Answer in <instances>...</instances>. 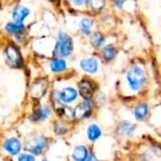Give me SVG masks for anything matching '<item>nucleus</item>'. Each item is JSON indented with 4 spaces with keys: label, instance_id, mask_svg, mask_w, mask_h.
I'll use <instances>...</instances> for the list:
<instances>
[{
    "label": "nucleus",
    "instance_id": "nucleus-21",
    "mask_svg": "<svg viewBox=\"0 0 161 161\" xmlns=\"http://www.w3.org/2000/svg\"><path fill=\"white\" fill-rule=\"evenodd\" d=\"M25 29V25L23 23H9L6 26V31L11 33V34H16V33H20L24 31Z\"/></svg>",
    "mask_w": 161,
    "mask_h": 161
},
{
    "label": "nucleus",
    "instance_id": "nucleus-23",
    "mask_svg": "<svg viewBox=\"0 0 161 161\" xmlns=\"http://www.w3.org/2000/svg\"><path fill=\"white\" fill-rule=\"evenodd\" d=\"M69 3H71L74 7H83V6H87L88 2L90 0H67Z\"/></svg>",
    "mask_w": 161,
    "mask_h": 161
},
{
    "label": "nucleus",
    "instance_id": "nucleus-9",
    "mask_svg": "<svg viewBox=\"0 0 161 161\" xmlns=\"http://www.w3.org/2000/svg\"><path fill=\"white\" fill-rule=\"evenodd\" d=\"M58 95H59V99L61 100V102L64 104H67V103H74L78 99L79 91L75 87L65 86L58 92Z\"/></svg>",
    "mask_w": 161,
    "mask_h": 161
},
{
    "label": "nucleus",
    "instance_id": "nucleus-16",
    "mask_svg": "<svg viewBox=\"0 0 161 161\" xmlns=\"http://www.w3.org/2000/svg\"><path fill=\"white\" fill-rule=\"evenodd\" d=\"M4 148L11 154L14 155V154H17L20 152V150H21V143H20V141L17 138L13 137V138L8 139L5 142Z\"/></svg>",
    "mask_w": 161,
    "mask_h": 161
},
{
    "label": "nucleus",
    "instance_id": "nucleus-27",
    "mask_svg": "<svg viewBox=\"0 0 161 161\" xmlns=\"http://www.w3.org/2000/svg\"><path fill=\"white\" fill-rule=\"evenodd\" d=\"M43 161H47V160H43Z\"/></svg>",
    "mask_w": 161,
    "mask_h": 161
},
{
    "label": "nucleus",
    "instance_id": "nucleus-8",
    "mask_svg": "<svg viewBox=\"0 0 161 161\" xmlns=\"http://www.w3.org/2000/svg\"><path fill=\"white\" fill-rule=\"evenodd\" d=\"M80 67L84 72L94 75L99 71V61L95 57H87L80 61Z\"/></svg>",
    "mask_w": 161,
    "mask_h": 161
},
{
    "label": "nucleus",
    "instance_id": "nucleus-25",
    "mask_svg": "<svg viewBox=\"0 0 161 161\" xmlns=\"http://www.w3.org/2000/svg\"><path fill=\"white\" fill-rule=\"evenodd\" d=\"M18 161H35L34 157L31 154L23 153L18 157Z\"/></svg>",
    "mask_w": 161,
    "mask_h": 161
},
{
    "label": "nucleus",
    "instance_id": "nucleus-20",
    "mask_svg": "<svg viewBox=\"0 0 161 161\" xmlns=\"http://www.w3.org/2000/svg\"><path fill=\"white\" fill-rule=\"evenodd\" d=\"M50 115V109L47 106H42L40 107L33 115L34 119L36 120H45L46 119L48 118Z\"/></svg>",
    "mask_w": 161,
    "mask_h": 161
},
{
    "label": "nucleus",
    "instance_id": "nucleus-24",
    "mask_svg": "<svg viewBox=\"0 0 161 161\" xmlns=\"http://www.w3.org/2000/svg\"><path fill=\"white\" fill-rule=\"evenodd\" d=\"M111 1H112L113 5L115 7H117L118 9L121 10V9H123L124 4L127 2V0H111Z\"/></svg>",
    "mask_w": 161,
    "mask_h": 161
},
{
    "label": "nucleus",
    "instance_id": "nucleus-2",
    "mask_svg": "<svg viewBox=\"0 0 161 161\" xmlns=\"http://www.w3.org/2000/svg\"><path fill=\"white\" fill-rule=\"evenodd\" d=\"M74 50V40L64 31H60L53 48V55L55 57L67 58L70 57Z\"/></svg>",
    "mask_w": 161,
    "mask_h": 161
},
{
    "label": "nucleus",
    "instance_id": "nucleus-11",
    "mask_svg": "<svg viewBox=\"0 0 161 161\" xmlns=\"http://www.w3.org/2000/svg\"><path fill=\"white\" fill-rule=\"evenodd\" d=\"M49 68L53 73H62L67 69V63L64 58L54 57L49 62Z\"/></svg>",
    "mask_w": 161,
    "mask_h": 161
},
{
    "label": "nucleus",
    "instance_id": "nucleus-4",
    "mask_svg": "<svg viewBox=\"0 0 161 161\" xmlns=\"http://www.w3.org/2000/svg\"><path fill=\"white\" fill-rule=\"evenodd\" d=\"M47 145V140L43 136H31L27 138L25 146L28 151L34 154H40Z\"/></svg>",
    "mask_w": 161,
    "mask_h": 161
},
{
    "label": "nucleus",
    "instance_id": "nucleus-15",
    "mask_svg": "<svg viewBox=\"0 0 161 161\" xmlns=\"http://www.w3.org/2000/svg\"><path fill=\"white\" fill-rule=\"evenodd\" d=\"M30 10L23 6H17L13 12V18L16 23H23L24 20L30 15Z\"/></svg>",
    "mask_w": 161,
    "mask_h": 161
},
{
    "label": "nucleus",
    "instance_id": "nucleus-18",
    "mask_svg": "<svg viewBox=\"0 0 161 161\" xmlns=\"http://www.w3.org/2000/svg\"><path fill=\"white\" fill-rule=\"evenodd\" d=\"M136 126L129 121H121L118 127V132L122 136H130L134 133Z\"/></svg>",
    "mask_w": 161,
    "mask_h": 161
},
{
    "label": "nucleus",
    "instance_id": "nucleus-6",
    "mask_svg": "<svg viewBox=\"0 0 161 161\" xmlns=\"http://www.w3.org/2000/svg\"><path fill=\"white\" fill-rule=\"evenodd\" d=\"M7 63L14 68H19L22 65V57L19 49L14 45H9L5 49Z\"/></svg>",
    "mask_w": 161,
    "mask_h": 161
},
{
    "label": "nucleus",
    "instance_id": "nucleus-17",
    "mask_svg": "<svg viewBox=\"0 0 161 161\" xmlns=\"http://www.w3.org/2000/svg\"><path fill=\"white\" fill-rule=\"evenodd\" d=\"M72 157L74 161H86L88 158V151L85 146H78L75 148Z\"/></svg>",
    "mask_w": 161,
    "mask_h": 161
},
{
    "label": "nucleus",
    "instance_id": "nucleus-19",
    "mask_svg": "<svg viewBox=\"0 0 161 161\" xmlns=\"http://www.w3.org/2000/svg\"><path fill=\"white\" fill-rule=\"evenodd\" d=\"M102 135V130L97 124H90L87 128V136L89 140L95 141L97 140Z\"/></svg>",
    "mask_w": 161,
    "mask_h": 161
},
{
    "label": "nucleus",
    "instance_id": "nucleus-13",
    "mask_svg": "<svg viewBox=\"0 0 161 161\" xmlns=\"http://www.w3.org/2000/svg\"><path fill=\"white\" fill-rule=\"evenodd\" d=\"M89 41L94 48H102L105 44L106 38L101 31H93L89 35Z\"/></svg>",
    "mask_w": 161,
    "mask_h": 161
},
{
    "label": "nucleus",
    "instance_id": "nucleus-10",
    "mask_svg": "<svg viewBox=\"0 0 161 161\" xmlns=\"http://www.w3.org/2000/svg\"><path fill=\"white\" fill-rule=\"evenodd\" d=\"M118 55V49L113 44L104 45L101 48V57L105 63L113 62Z\"/></svg>",
    "mask_w": 161,
    "mask_h": 161
},
{
    "label": "nucleus",
    "instance_id": "nucleus-12",
    "mask_svg": "<svg viewBox=\"0 0 161 161\" xmlns=\"http://www.w3.org/2000/svg\"><path fill=\"white\" fill-rule=\"evenodd\" d=\"M94 20L90 17H84L79 22V29L80 31L84 35L89 36L92 33V29L94 27Z\"/></svg>",
    "mask_w": 161,
    "mask_h": 161
},
{
    "label": "nucleus",
    "instance_id": "nucleus-3",
    "mask_svg": "<svg viewBox=\"0 0 161 161\" xmlns=\"http://www.w3.org/2000/svg\"><path fill=\"white\" fill-rule=\"evenodd\" d=\"M98 89V84L91 78L85 77L78 82V91L84 100L92 99Z\"/></svg>",
    "mask_w": 161,
    "mask_h": 161
},
{
    "label": "nucleus",
    "instance_id": "nucleus-7",
    "mask_svg": "<svg viewBox=\"0 0 161 161\" xmlns=\"http://www.w3.org/2000/svg\"><path fill=\"white\" fill-rule=\"evenodd\" d=\"M48 88V80L46 78L35 80L31 86V95L34 99H41L47 93Z\"/></svg>",
    "mask_w": 161,
    "mask_h": 161
},
{
    "label": "nucleus",
    "instance_id": "nucleus-1",
    "mask_svg": "<svg viewBox=\"0 0 161 161\" xmlns=\"http://www.w3.org/2000/svg\"><path fill=\"white\" fill-rule=\"evenodd\" d=\"M126 82L133 92L140 91L147 83V76L144 69L138 64L132 65L126 73Z\"/></svg>",
    "mask_w": 161,
    "mask_h": 161
},
{
    "label": "nucleus",
    "instance_id": "nucleus-26",
    "mask_svg": "<svg viewBox=\"0 0 161 161\" xmlns=\"http://www.w3.org/2000/svg\"><path fill=\"white\" fill-rule=\"evenodd\" d=\"M86 161H98V160H97V158L94 155H91V156H88Z\"/></svg>",
    "mask_w": 161,
    "mask_h": 161
},
{
    "label": "nucleus",
    "instance_id": "nucleus-5",
    "mask_svg": "<svg viewBox=\"0 0 161 161\" xmlns=\"http://www.w3.org/2000/svg\"><path fill=\"white\" fill-rule=\"evenodd\" d=\"M94 101L92 99L84 100L80 103L74 109V118L77 119H88L93 112L94 108Z\"/></svg>",
    "mask_w": 161,
    "mask_h": 161
},
{
    "label": "nucleus",
    "instance_id": "nucleus-22",
    "mask_svg": "<svg viewBox=\"0 0 161 161\" xmlns=\"http://www.w3.org/2000/svg\"><path fill=\"white\" fill-rule=\"evenodd\" d=\"M87 7L94 12H101L105 7V0H90Z\"/></svg>",
    "mask_w": 161,
    "mask_h": 161
},
{
    "label": "nucleus",
    "instance_id": "nucleus-14",
    "mask_svg": "<svg viewBox=\"0 0 161 161\" xmlns=\"http://www.w3.org/2000/svg\"><path fill=\"white\" fill-rule=\"evenodd\" d=\"M150 112V108L149 105L145 103H138L135 106L134 108V117L136 120H143L145 119V118L148 116Z\"/></svg>",
    "mask_w": 161,
    "mask_h": 161
}]
</instances>
